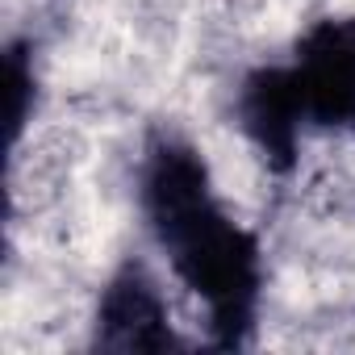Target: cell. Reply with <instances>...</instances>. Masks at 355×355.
<instances>
[{
  "label": "cell",
  "mask_w": 355,
  "mask_h": 355,
  "mask_svg": "<svg viewBox=\"0 0 355 355\" xmlns=\"http://www.w3.org/2000/svg\"><path fill=\"white\" fill-rule=\"evenodd\" d=\"M180 276L205 305L218 338L226 347H239L251 330L255 301H259V247L255 239L234 226L214 201L193 214L184 226H175L159 239Z\"/></svg>",
  "instance_id": "6da1fadb"
},
{
  "label": "cell",
  "mask_w": 355,
  "mask_h": 355,
  "mask_svg": "<svg viewBox=\"0 0 355 355\" xmlns=\"http://www.w3.org/2000/svg\"><path fill=\"white\" fill-rule=\"evenodd\" d=\"M293 80L305 105V121L351 125L355 121V21H322L305 34Z\"/></svg>",
  "instance_id": "7a4b0ae2"
},
{
  "label": "cell",
  "mask_w": 355,
  "mask_h": 355,
  "mask_svg": "<svg viewBox=\"0 0 355 355\" xmlns=\"http://www.w3.org/2000/svg\"><path fill=\"white\" fill-rule=\"evenodd\" d=\"M96 347L105 351H167L175 334L167 326V305L159 288L138 272L125 268L101 297L96 309Z\"/></svg>",
  "instance_id": "3957f363"
},
{
  "label": "cell",
  "mask_w": 355,
  "mask_h": 355,
  "mask_svg": "<svg viewBox=\"0 0 355 355\" xmlns=\"http://www.w3.org/2000/svg\"><path fill=\"white\" fill-rule=\"evenodd\" d=\"M209 201H214V193H209V171H205L201 155L184 142L155 146V155L146 163V180H142V205H146L155 234L163 239L167 230L184 226Z\"/></svg>",
  "instance_id": "277c9868"
},
{
  "label": "cell",
  "mask_w": 355,
  "mask_h": 355,
  "mask_svg": "<svg viewBox=\"0 0 355 355\" xmlns=\"http://www.w3.org/2000/svg\"><path fill=\"white\" fill-rule=\"evenodd\" d=\"M243 121H247L251 138L263 146L268 159H276L280 167L293 159L297 134H301V121H305V105H301L293 67H263L247 80Z\"/></svg>",
  "instance_id": "5b68a950"
},
{
  "label": "cell",
  "mask_w": 355,
  "mask_h": 355,
  "mask_svg": "<svg viewBox=\"0 0 355 355\" xmlns=\"http://www.w3.org/2000/svg\"><path fill=\"white\" fill-rule=\"evenodd\" d=\"M5 84H9V138H17L26 125V113H30V96H34V76H30L21 51H9Z\"/></svg>",
  "instance_id": "8992f818"
}]
</instances>
